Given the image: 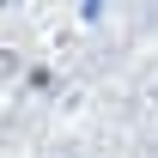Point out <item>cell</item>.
<instances>
[{"mask_svg":"<svg viewBox=\"0 0 158 158\" xmlns=\"http://www.w3.org/2000/svg\"><path fill=\"white\" fill-rule=\"evenodd\" d=\"M24 85H31V91H55V73H49V67H31Z\"/></svg>","mask_w":158,"mask_h":158,"instance_id":"6da1fadb","label":"cell"}]
</instances>
